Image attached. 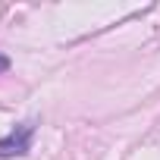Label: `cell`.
Masks as SVG:
<instances>
[{
    "label": "cell",
    "mask_w": 160,
    "mask_h": 160,
    "mask_svg": "<svg viewBox=\"0 0 160 160\" xmlns=\"http://www.w3.org/2000/svg\"><path fill=\"white\" fill-rule=\"evenodd\" d=\"M7 69H10V57L0 53V72H7Z\"/></svg>",
    "instance_id": "cell-2"
},
{
    "label": "cell",
    "mask_w": 160,
    "mask_h": 160,
    "mask_svg": "<svg viewBox=\"0 0 160 160\" xmlns=\"http://www.w3.org/2000/svg\"><path fill=\"white\" fill-rule=\"evenodd\" d=\"M35 119L19 122L16 129H10L0 138V160H13V157H25L32 151V138H35Z\"/></svg>",
    "instance_id": "cell-1"
}]
</instances>
